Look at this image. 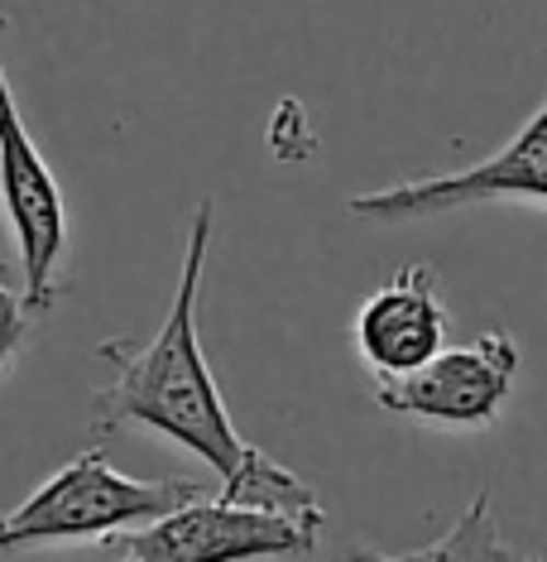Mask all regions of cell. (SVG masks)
I'll return each instance as SVG.
<instances>
[{
	"mask_svg": "<svg viewBox=\"0 0 547 562\" xmlns=\"http://www.w3.org/2000/svg\"><path fill=\"white\" fill-rule=\"evenodd\" d=\"M0 274H5V260H0Z\"/></svg>",
	"mask_w": 547,
	"mask_h": 562,
	"instance_id": "8fae6325",
	"label": "cell"
},
{
	"mask_svg": "<svg viewBox=\"0 0 547 562\" xmlns=\"http://www.w3.org/2000/svg\"><path fill=\"white\" fill-rule=\"evenodd\" d=\"M30 323H34V313H30V303H24V293L0 279V385H5V375H10V361H15L20 347L30 341Z\"/></svg>",
	"mask_w": 547,
	"mask_h": 562,
	"instance_id": "30bf717a",
	"label": "cell"
},
{
	"mask_svg": "<svg viewBox=\"0 0 547 562\" xmlns=\"http://www.w3.org/2000/svg\"><path fill=\"white\" fill-rule=\"evenodd\" d=\"M327 515H284V509L221 501L202 491L197 501L169 509V515L116 529L96 539L101 558L130 562H231V558H308L317 548Z\"/></svg>",
	"mask_w": 547,
	"mask_h": 562,
	"instance_id": "3957f363",
	"label": "cell"
},
{
	"mask_svg": "<svg viewBox=\"0 0 547 562\" xmlns=\"http://www.w3.org/2000/svg\"><path fill=\"white\" fill-rule=\"evenodd\" d=\"M486 202H547V101L528 116L524 131L504 149H494L490 159L456 173H428V178H409V183L375 188V193H355L346 212L361 216V222L403 226L466 207H486Z\"/></svg>",
	"mask_w": 547,
	"mask_h": 562,
	"instance_id": "8992f818",
	"label": "cell"
},
{
	"mask_svg": "<svg viewBox=\"0 0 547 562\" xmlns=\"http://www.w3.org/2000/svg\"><path fill=\"white\" fill-rule=\"evenodd\" d=\"M216 495H221V501H240V505L284 509V515H322V501L312 495V485L298 481L288 467H278L274 457L260 452L254 442L231 476L216 481Z\"/></svg>",
	"mask_w": 547,
	"mask_h": 562,
	"instance_id": "ba28073f",
	"label": "cell"
},
{
	"mask_svg": "<svg viewBox=\"0 0 547 562\" xmlns=\"http://www.w3.org/2000/svg\"><path fill=\"white\" fill-rule=\"evenodd\" d=\"M202 491L212 485L193 476H121L101 447H87L82 457H72L68 467L39 481L30 501L0 515V553H24V548L48 543H96L116 529H139V524L169 515V509L197 501Z\"/></svg>",
	"mask_w": 547,
	"mask_h": 562,
	"instance_id": "7a4b0ae2",
	"label": "cell"
},
{
	"mask_svg": "<svg viewBox=\"0 0 547 562\" xmlns=\"http://www.w3.org/2000/svg\"><path fill=\"white\" fill-rule=\"evenodd\" d=\"M518 380V341L504 327H490L461 347L432 351L403 375L375 380V404L394 418L432 428H486L500 418Z\"/></svg>",
	"mask_w": 547,
	"mask_h": 562,
	"instance_id": "5b68a950",
	"label": "cell"
},
{
	"mask_svg": "<svg viewBox=\"0 0 547 562\" xmlns=\"http://www.w3.org/2000/svg\"><path fill=\"white\" fill-rule=\"evenodd\" d=\"M409 558H509V548L500 543L494 519H490V491H480L476 501L466 505V515L456 519L452 533H442L437 543L418 548Z\"/></svg>",
	"mask_w": 547,
	"mask_h": 562,
	"instance_id": "9c48e42d",
	"label": "cell"
},
{
	"mask_svg": "<svg viewBox=\"0 0 547 562\" xmlns=\"http://www.w3.org/2000/svg\"><path fill=\"white\" fill-rule=\"evenodd\" d=\"M5 34V15H0ZM0 207L20 250V293L30 313H48L62 293V260H68V202L58 173L34 145L15 92H10L5 63H0Z\"/></svg>",
	"mask_w": 547,
	"mask_h": 562,
	"instance_id": "277c9868",
	"label": "cell"
},
{
	"mask_svg": "<svg viewBox=\"0 0 547 562\" xmlns=\"http://www.w3.org/2000/svg\"><path fill=\"white\" fill-rule=\"evenodd\" d=\"M452 313L428 265H403L355 313V351L371 375H403L447 347Z\"/></svg>",
	"mask_w": 547,
	"mask_h": 562,
	"instance_id": "52a82bcc",
	"label": "cell"
},
{
	"mask_svg": "<svg viewBox=\"0 0 547 562\" xmlns=\"http://www.w3.org/2000/svg\"><path fill=\"white\" fill-rule=\"evenodd\" d=\"M212 250V198L197 202L193 226H187V255L183 274H178L173 303L163 327L149 341H101V361L116 370L111 385L92 394V428L116 432L125 424H139L159 438L187 447L202 457L216 476H231L250 442L236 432L226 400L212 380L207 351L197 337V293H202V270H207Z\"/></svg>",
	"mask_w": 547,
	"mask_h": 562,
	"instance_id": "6da1fadb",
	"label": "cell"
}]
</instances>
